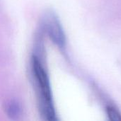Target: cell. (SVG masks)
<instances>
[{
	"mask_svg": "<svg viewBox=\"0 0 121 121\" xmlns=\"http://www.w3.org/2000/svg\"><path fill=\"white\" fill-rule=\"evenodd\" d=\"M32 67L38 87L40 91V111L48 121H55V110L52 103V94L48 76L38 58L35 56L32 59Z\"/></svg>",
	"mask_w": 121,
	"mask_h": 121,
	"instance_id": "1",
	"label": "cell"
},
{
	"mask_svg": "<svg viewBox=\"0 0 121 121\" xmlns=\"http://www.w3.org/2000/svg\"><path fill=\"white\" fill-rule=\"evenodd\" d=\"M47 18V29L50 37L58 46L61 48L64 47L65 36L59 21L52 13H50Z\"/></svg>",
	"mask_w": 121,
	"mask_h": 121,
	"instance_id": "2",
	"label": "cell"
},
{
	"mask_svg": "<svg viewBox=\"0 0 121 121\" xmlns=\"http://www.w3.org/2000/svg\"><path fill=\"white\" fill-rule=\"evenodd\" d=\"M106 111H107L108 116L109 117V119L111 121H121V114L116 108L112 107V106H108L106 108Z\"/></svg>",
	"mask_w": 121,
	"mask_h": 121,
	"instance_id": "3",
	"label": "cell"
}]
</instances>
